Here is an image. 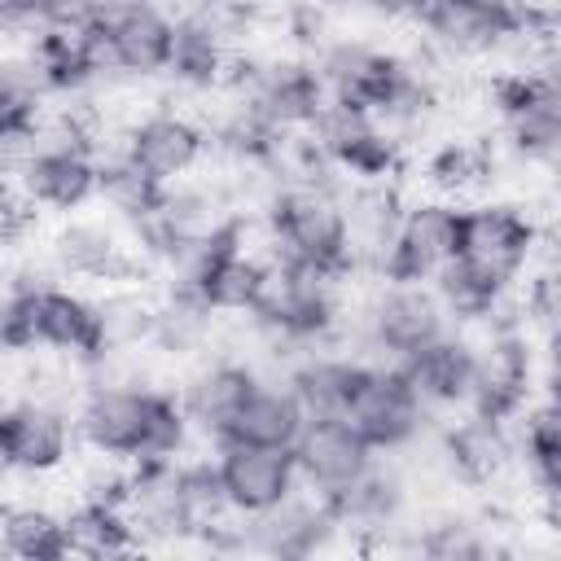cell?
<instances>
[{"mask_svg":"<svg viewBox=\"0 0 561 561\" xmlns=\"http://www.w3.org/2000/svg\"><path fill=\"white\" fill-rule=\"evenodd\" d=\"M456 259L473 263L500 285H517L530 267L552 263V228L513 197H478L460 210V245Z\"/></svg>","mask_w":561,"mask_h":561,"instance_id":"cell-1","label":"cell"},{"mask_svg":"<svg viewBox=\"0 0 561 561\" xmlns=\"http://www.w3.org/2000/svg\"><path fill=\"white\" fill-rule=\"evenodd\" d=\"M75 451H79V434H75L70 408L35 394L0 399V473L4 478H31V482L57 478L66 473Z\"/></svg>","mask_w":561,"mask_h":561,"instance_id":"cell-2","label":"cell"},{"mask_svg":"<svg viewBox=\"0 0 561 561\" xmlns=\"http://www.w3.org/2000/svg\"><path fill=\"white\" fill-rule=\"evenodd\" d=\"M44 254H48V263L61 280H79V285H96V289L127 285V280H149V267H145L140 250L131 245L127 228L114 224L110 215L105 219L66 215L48 232Z\"/></svg>","mask_w":561,"mask_h":561,"instance_id":"cell-3","label":"cell"},{"mask_svg":"<svg viewBox=\"0 0 561 561\" xmlns=\"http://www.w3.org/2000/svg\"><path fill=\"white\" fill-rule=\"evenodd\" d=\"M276 228V254L280 259H302L316 267L351 272L346 254V210L333 184H307V188H280V197L267 210Z\"/></svg>","mask_w":561,"mask_h":561,"instance_id":"cell-4","label":"cell"},{"mask_svg":"<svg viewBox=\"0 0 561 561\" xmlns=\"http://www.w3.org/2000/svg\"><path fill=\"white\" fill-rule=\"evenodd\" d=\"M110 70L131 83H149L167 75L171 39H175V13L162 0H101L92 13Z\"/></svg>","mask_w":561,"mask_h":561,"instance_id":"cell-5","label":"cell"},{"mask_svg":"<svg viewBox=\"0 0 561 561\" xmlns=\"http://www.w3.org/2000/svg\"><path fill=\"white\" fill-rule=\"evenodd\" d=\"M460 210H465V202H451V197H434V193L408 197L403 215H399V228H394L386 254L377 259L373 276H381V280H430L447 259H456Z\"/></svg>","mask_w":561,"mask_h":561,"instance_id":"cell-6","label":"cell"},{"mask_svg":"<svg viewBox=\"0 0 561 561\" xmlns=\"http://www.w3.org/2000/svg\"><path fill=\"white\" fill-rule=\"evenodd\" d=\"M342 421L377 451V456H403V447L434 425V416L416 403L412 386L394 364H364L359 386L342 412Z\"/></svg>","mask_w":561,"mask_h":561,"instance_id":"cell-7","label":"cell"},{"mask_svg":"<svg viewBox=\"0 0 561 561\" xmlns=\"http://www.w3.org/2000/svg\"><path fill=\"white\" fill-rule=\"evenodd\" d=\"M162 381H88L83 399L75 403V434L79 447L110 451L123 460H140L145 430L153 416Z\"/></svg>","mask_w":561,"mask_h":561,"instance_id":"cell-8","label":"cell"},{"mask_svg":"<svg viewBox=\"0 0 561 561\" xmlns=\"http://www.w3.org/2000/svg\"><path fill=\"white\" fill-rule=\"evenodd\" d=\"M206 145L210 140L197 127V118L175 105H153L123 127V158L153 184H175L202 171Z\"/></svg>","mask_w":561,"mask_h":561,"instance_id":"cell-9","label":"cell"},{"mask_svg":"<svg viewBox=\"0 0 561 561\" xmlns=\"http://www.w3.org/2000/svg\"><path fill=\"white\" fill-rule=\"evenodd\" d=\"M421 39L443 61H491V53L517 31L508 0H425L416 18Z\"/></svg>","mask_w":561,"mask_h":561,"instance_id":"cell-10","label":"cell"},{"mask_svg":"<svg viewBox=\"0 0 561 561\" xmlns=\"http://www.w3.org/2000/svg\"><path fill=\"white\" fill-rule=\"evenodd\" d=\"M215 465H219L228 508L241 517L276 508L298 486V465H294V451H285V447L215 443Z\"/></svg>","mask_w":561,"mask_h":561,"instance_id":"cell-11","label":"cell"},{"mask_svg":"<svg viewBox=\"0 0 561 561\" xmlns=\"http://www.w3.org/2000/svg\"><path fill=\"white\" fill-rule=\"evenodd\" d=\"M394 368L403 373V381L412 386L416 403L434 421L469 408V390H473V342L456 324L443 337H434L430 346H421L408 359H399Z\"/></svg>","mask_w":561,"mask_h":561,"instance_id":"cell-12","label":"cell"},{"mask_svg":"<svg viewBox=\"0 0 561 561\" xmlns=\"http://www.w3.org/2000/svg\"><path fill=\"white\" fill-rule=\"evenodd\" d=\"M377 460V451L342 421V416H329V421H307L298 443H294V465H298V482L311 486L316 495L333 500L342 495L368 465Z\"/></svg>","mask_w":561,"mask_h":561,"instance_id":"cell-13","label":"cell"},{"mask_svg":"<svg viewBox=\"0 0 561 561\" xmlns=\"http://www.w3.org/2000/svg\"><path fill=\"white\" fill-rule=\"evenodd\" d=\"M13 188L39 215H79L96 202V153L88 149H35Z\"/></svg>","mask_w":561,"mask_h":561,"instance_id":"cell-14","label":"cell"},{"mask_svg":"<svg viewBox=\"0 0 561 561\" xmlns=\"http://www.w3.org/2000/svg\"><path fill=\"white\" fill-rule=\"evenodd\" d=\"M254 381H259V373L245 359L206 355L180 386V403H184V412L193 421V434L215 447L224 438V430L232 425L237 408L245 403V394L254 390Z\"/></svg>","mask_w":561,"mask_h":561,"instance_id":"cell-15","label":"cell"},{"mask_svg":"<svg viewBox=\"0 0 561 561\" xmlns=\"http://www.w3.org/2000/svg\"><path fill=\"white\" fill-rule=\"evenodd\" d=\"M421 184L434 197L478 202L495 188V140L491 136H447L425 149Z\"/></svg>","mask_w":561,"mask_h":561,"instance_id":"cell-16","label":"cell"},{"mask_svg":"<svg viewBox=\"0 0 561 561\" xmlns=\"http://www.w3.org/2000/svg\"><path fill=\"white\" fill-rule=\"evenodd\" d=\"M302 425H307V416H302L294 390L285 386V377H259L219 443H254V447L294 451Z\"/></svg>","mask_w":561,"mask_h":561,"instance_id":"cell-17","label":"cell"},{"mask_svg":"<svg viewBox=\"0 0 561 561\" xmlns=\"http://www.w3.org/2000/svg\"><path fill=\"white\" fill-rule=\"evenodd\" d=\"M232 224V219H228ZM259 285H263V263L241 254L232 245V237H224V245L210 254V263L202 267V276L193 280V294L206 302V311L241 320L254 311L259 302Z\"/></svg>","mask_w":561,"mask_h":561,"instance_id":"cell-18","label":"cell"},{"mask_svg":"<svg viewBox=\"0 0 561 561\" xmlns=\"http://www.w3.org/2000/svg\"><path fill=\"white\" fill-rule=\"evenodd\" d=\"M61 526H66V557H127V552H140L136 526L123 513V504L70 500L61 508Z\"/></svg>","mask_w":561,"mask_h":561,"instance_id":"cell-19","label":"cell"},{"mask_svg":"<svg viewBox=\"0 0 561 561\" xmlns=\"http://www.w3.org/2000/svg\"><path fill=\"white\" fill-rule=\"evenodd\" d=\"M0 552L26 561L66 557L61 508H53L48 500H0Z\"/></svg>","mask_w":561,"mask_h":561,"instance_id":"cell-20","label":"cell"},{"mask_svg":"<svg viewBox=\"0 0 561 561\" xmlns=\"http://www.w3.org/2000/svg\"><path fill=\"white\" fill-rule=\"evenodd\" d=\"M508 9L522 31L557 35V26H561V0H508Z\"/></svg>","mask_w":561,"mask_h":561,"instance_id":"cell-21","label":"cell"},{"mask_svg":"<svg viewBox=\"0 0 561 561\" xmlns=\"http://www.w3.org/2000/svg\"><path fill=\"white\" fill-rule=\"evenodd\" d=\"M101 0H39V22H79L92 18Z\"/></svg>","mask_w":561,"mask_h":561,"instance_id":"cell-22","label":"cell"}]
</instances>
